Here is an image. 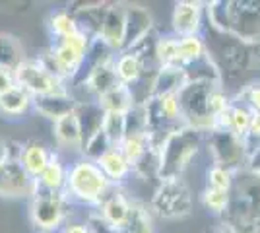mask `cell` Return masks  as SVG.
Wrapping results in <instances>:
<instances>
[{
    "label": "cell",
    "instance_id": "obj_9",
    "mask_svg": "<svg viewBox=\"0 0 260 233\" xmlns=\"http://www.w3.org/2000/svg\"><path fill=\"white\" fill-rule=\"evenodd\" d=\"M204 148L210 154V159L214 165L225 167L229 171H233L235 175L247 169V148L245 140L239 138L237 134L231 130H221V128H212L206 132V142Z\"/></svg>",
    "mask_w": 260,
    "mask_h": 233
},
{
    "label": "cell",
    "instance_id": "obj_17",
    "mask_svg": "<svg viewBox=\"0 0 260 233\" xmlns=\"http://www.w3.org/2000/svg\"><path fill=\"white\" fill-rule=\"evenodd\" d=\"M155 27L152 12L142 4H126V35H124V49L128 51L140 41L142 37L152 31Z\"/></svg>",
    "mask_w": 260,
    "mask_h": 233
},
{
    "label": "cell",
    "instance_id": "obj_16",
    "mask_svg": "<svg viewBox=\"0 0 260 233\" xmlns=\"http://www.w3.org/2000/svg\"><path fill=\"white\" fill-rule=\"evenodd\" d=\"M107 8L109 2H80V4H72L68 10L74 14L78 29L86 34L89 39H95L99 37Z\"/></svg>",
    "mask_w": 260,
    "mask_h": 233
},
{
    "label": "cell",
    "instance_id": "obj_29",
    "mask_svg": "<svg viewBox=\"0 0 260 233\" xmlns=\"http://www.w3.org/2000/svg\"><path fill=\"white\" fill-rule=\"evenodd\" d=\"M47 29L51 35V41H60L70 35L78 34V23L74 20V14L68 8H58L53 10L47 18Z\"/></svg>",
    "mask_w": 260,
    "mask_h": 233
},
{
    "label": "cell",
    "instance_id": "obj_26",
    "mask_svg": "<svg viewBox=\"0 0 260 233\" xmlns=\"http://www.w3.org/2000/svg\"><path fill=\"white\" fill-rule=\"evenodd\" d=\"M119 55V53H115L107 43H103L99 37L95 39H91V43H89V49H87L86 53V58H84V66H82V72H80V76L74 80H84L87 74H91L95 68L99 66H105V64H113V60H115V56Z\"/></svg>",
    "mask_w": 260,
    "mask_h": 233
},
{
    "label": "cell",
    "instance_id": "obj_41",
    "mask_svg": "<svg viewBox=\"0 0 260 233\" xmlns=\"http://www.w3.org/2000/svg\"><path fill=\"white\" fill-rule=\"evenodd\" d=\"M247 171L254 173V175H260V144L258 148L249 155V161H247Z\"/></svg>",
    "mask_w": 260,
    "mask_h": 233
},
{
    "label": "cell",
    "instance_id": "obj_23",
    "mask_svg": "<svg viewBox=\"0 0 260 233\" xmlns=\"http://www.w3.org/2000/svg\"><path fill=\"white\" fill-rule=\"evenodd\" d=\"M66 179H68V161L62 159V154L58 150H53V157L49 165L37 179L39 189L51 190V192H64Z\"/></svg>",
    "mask_w": 260,
    "mask_h": 233
},
{
    "label": "cell",
    "instance_id": "obj_28",
    "mask_svg": "<svg viewBox=\"0 0 260 233\" xmlns=\"http://www.w3.org/2000/svg\"><path fill=\"white\" fill-rule=\"evenodd\" d=\"M113 68L117 72L119 82L124 84V86H134L140 80L142 74H144V70H146L144 64L140 62V58L136 55H132L130 51H122V53L115 56Z\"/></svg>",
    "mask_w": 260,
    "mask_h": 233
},
{
    "label": "cell",
    "instance_id": "obj_24",
    "mask_svg": "<svg viewBox=\"0 0 260 233\" xmlns=\"http://www.w3.org/2000/svg\"><path fill=\"white\" fill-rule=\"evenodd\" d=\"M33 109V97L20 86L0 95V115L6 119H18Z\"/></svg>",
    "mask_w": 260,
    "mask_h": 233
},
{
    "label": "cell",
    "instance_id": "obj_15",
    "mask_svg": "<svg viewBox=\"0 0 260 233\" xmlns=\"http://www.w3.org/2000/svg\"><path fill=\"white\" fill-rule=\"evenodd\" d=\"M126 35V4L124 2H109L107 14L99 31V39L107 43L115 53H122Z\"/></svg>",
    "mask_w": 260,
    "mask_h": 233
},
{
    "label": "cell",
    "instance_id": "obj_39",
    "mask_svg": "<svg viewBox=\"0 0 260 233\" xmlns=\"http://www.w3.org/2000/svg\"><path fill=\"white\" fill-rule=\"evenodd\" d=\"M146 132V107L136 105L132 111L126 113V136Z\"/></svg>",
    "mask_w": 260,
    "mask_h": 233
},
{
    "label": "cell",
    "instance_id": "obj_19",
    "mask_svg": "<svg viewBox=\"0 0 260 233\" xmlns=\"http://www.w3.org/2000/svg\"><path fill=\"white\" fill-rule=\"evenodd\" d=\"M233 194L247 204L252 218L256 220V227L260 233V175H254L250 171H241L235 175V185H233Z\"/></svg>",
    "mask_w": 260,
    "mask_h": 233
},
{
    "label": "cell",
    "instance_id": "obj_2",
    "mask_svg": "<svg viewBox=\"0 0 260 233\" xmlns=\"http://www.w3.org/2000/svg\"><path fill=\"white\" fill-rule=\"evenodd\" d=\"M206 4V22L223 34L260 45V0H214Z\"/></svg>",
    "mask_w": 260,
    "mask_h": 233
},
{
    "label": "cell",
    "instance_id": "obj_37",
    "mask_svg": "<svg viewBox=\"0 0 260 233\" xmlns=\"http://www.w3.org/2000/svg\"><path fill=\"white\" fill-rule=\"evenodd\" d=\"M109 148H113V144H111V140L107 138V134L103 132V128H101L95 136H91L86 144H84L82 154L80 155L86 157V159H89V161H95V163H98L99 157L105 154Z\"/></svg>",
    "mask_w": 260,
    "mask_h": 233
},
{
    "label": "cell",
    "instance_id": "obj_44",
    "mask_svg": "<svg viewBox=\"0 0 260 233\" xmlns=\"http://www.w3.org/2000/svg\"><path fill=\"white\" fill-rule=\"evenodd\" d=\"M206 233H231V231H228L225 227H219V229H214V231H206Z\"/></svg>",
    "mask_w": 260,
    "mask_h": 233
},
{
    "label": "cell",
    "instance_id": "obj_10",
    "mask_svg": "<svg viewBox=\"0 0 260 233\" xmlns=\"http://www.w3.org/2000/svg\"><path fill=\"white\" fill-rule=\"evenodd\" d=\"M14 78H16V86L25 89L31 97L47 95V93H54V91H62V89L70 88L68 84L60 82L49 68L45 66L39 56H35V58L27 56L22 64L14 70Z\"/></svg>",
    "mask_w": 260,
    "mask_h": 233
},
{
    "label": "cell",
    "instance_id": "obj_13",
    "mask_svg": "<svg viewBox=\"0 0 260 233\" xmlns=\"http://www.w3.org/2000/svg\"><path fill=\"white\" fill-rule=\"evenodd\" d=\"M206 25V4L196 0L175 2L171 14V29L177 37L202 35Z\"/></svg>",
    "mask_w": 260,
    "mask_h": 233
},
{
    "label": "cell",
    "instance_id": "obj_7",
    "mask_svg": "<svg viewBox=\"0 0 260 233\" xmlns=\"http://www.w3.org/2000/svg\"><path fill=\"white\" fill-rule=\"evenodd\" d=\"M29 222L37 233H60L70 223V206L64 192H51L37 187V192L27 200Z\"/></svg>",
    "mask_w": 260,
    "mask_h": 233
},
{
    "label": "cell",
    "instance_id": "obj_11",
    "mask_svg": "<svg viewBox=\"0 0 260 233\" xmlns=\"http://www.w3.org/2000/svg\"><path fill=\"white\" fill-rule=\"evenodd\" d=\"M134 202L136 198L128 194L124 187H111L107 194L99 200V204L93 208L101 216L103 222H107L115 229H122L128 223L132 210H134Z\"/></svg>",
    "mask_w": 260,
    "mask_h": 233
},
{
    "label": "cell",
    "instance_id": "obj_4",
    "mask_svg": "<svg viewBox=\"0 0 260 233\" xmlns=\"http://www.w3.org/2000/svg\"><path fill=\"white\" fill-rule=\"evenodd\" d=\"M111 187L113 185L109 183V179L95 161H89L86 157L78 155L76 159L68 163L64 194L72 204L95 208Z\"/></svg>",
    "mask_w": 260,
    "mask_h": 233
},
{
    "label": "cell",
    "instance_id": "obj_27",
    "mask_svg": "<svg viewBox=\"0 0 260 233\" xmlns=\"http://www.w3.org/2000/svg\"><path fill=\"white\" fill-rule=\"evenodd\" d=\"M99 105L103 107L105 113H119V115H126L136 107V99L130 86L120 84L115 89H111L109 93H105L103 97H99Z\"/></svg>",
    "mask_w": 260,
    "mask_h": 233
},
{
    "label": "cell",
    "instance_id": "obj_38",
    "mask_svg": "<svg viewBox=\"0 0 260 233\" xmlns=\"http://www.w3.org/2000/svg\"><path fill=\"white\" fill-rule=\"evenodd\" d=\"M233 97L239 101H243L252 113H260V80L249 84L247 88H243L239 93H235Z\"/></svg>",
    "mask_w": 260,
    "mask_h": 233
},
{
    "label": "cell",
    "instance_id": "obj_6",
    "mask_svg": "<svg viewBox=\"0 0 260 233\" xmlns=\"http://www.w3.org/2000/svg\"><path fill=\"white\" fill-rule=\"evenodd\" d=\"M150 210L153 218L175 222V220H184L194 210V194L190 185L181 179H169V181H159L153 189V194L150 198Z\"/></svg>",
    "mask_w": 260,
    "mask_h": 233
},
{
    "label": "cell",
    "instance_id": "obj_31",
    "mask_svg": "<svg viewBox=\"0 0 260 233\" xmlns=\"http://www.w3.org/2000/svg\"><path fill=\"white\" fill-rule=\"evenodd\" d=\"M206 55V43L202 35L179 37V68H188Z\"/></svg>",
    "mask_w": 260,
    "mask_h": 233
},
{
    "label": "cell",
    "instance_id": "obj_20",
    "mask_svg": "<svg viewBox=\"0 0 260 233\" xmlns=\"http://www.w3.org/2000/svg\"><path fill=\"white\" fill-rule=\"evenodd\" d=\"M98 165L105 173L109 183L115 185V187H122L126 183V179L132 175V165L128 163V159L124 157V154L120 152L119 146L109 148L107 152L99 157Z\"/></svg>",
    "mask_w": 260,
    "mask_h": 233
},
{
    "label": "cell",
    "instance_id": "obj_40",
    "mask_svg": "<svg viewBox=\"0 0 260 233\" xmlns=\"http://www.w3.org/2000/svg\"><path fill=\"white\" fill-rule=\"evenodd\" d=\"M12 88H16V78L12 70H4L0 68V95H4L6 91H10Z\"/></svg>",
    "mask_w": 260,
    "mask_h": 233
},
{
    "label": "cell",
    "instance_id": "obj_42",
    "mask_svg": "<svg viewBox=\"0 0 260 233\" xmlns=\"http://www.w3.org/2000/svg\"><path fill=\"white\" fill-rule=\"evenodd\" d=\"M60 233H93L86 222H70Z\"/></svg>",
    "mask_w": 260,
    "mask_h": 233
},
{
    "label": "cell",
    "instance_id": "obj_30",
    "mask_svg": "<svg viewBox=\"0 0 260 233\" xmlns=\"http://www.w3.org/2000/svg\"><path fill=\"white\" fill-rule=\"evenodd\" d=\"M25 58V49L16 35L0 34V68L14 72Z\"/></svg>",
    "mask_w": 260,
    "mask_h": 233
},
{
    "label": "cell",
    "instance_id": "obj_35",
    "mask_svg": "<svg viewBox=\"0 0 260 233\" xmlns=\"http://www.w3.org/2000/svg\"><path fill=\"white\" fill-rule=\"evenodd\" d=\"M233 185H235V173L233 171H229L225 167L210 163V167L206 169V185L204 187H212V189L231 192Z\"/></svg>",
    "mask_w": 260,
    "mask_h": 233
},
{
    "label": "cell",
    "instance_id": "obj_34",
    "mask_svg": "<svg viewBox=\"0 0 260 233\" xmlns=\"http://www.w3.org/2000/svg\"><path fill=\"white\" fill-rule=\"evenodd\" d=\"M159 66H179V37L171 34H161L155 49Z\"/></svg>",
    "mask_w": 260,
    "mask_h": 233
},
{
    "label": "cell",
    "instance_id": "obj_14",
    "mask_svg": "<svg viewBox=\"0 0 260 233\" xmlns=\"http://www.w3.org/2000/svg\"><path fill=\"white\" fill-rule=\"evenodd\" d=\"M78 99L74 93L68 89L62 91H54V93H47V95H37L33 97V113H37L39 117H43L47 121L56 122L64 119L68 115L76 111Z\"/></svg>",
    "mask_w": 260,
    "mask_h": 233
},
{
    "label": "cell",
    "instance_id": "obj_12",
    "mask_svg": "<svg viewBox=\"0 0 260 233\" xmlns=\"http://www.w3.org/2000/svg\"><path fill=\"white\" fill-rule=\"evenodd\" d=\"M37 181L23 169L18 159L0 165V196L2 198H31L37 192Z\"/></svg>",
    "mask_w": 260,
    "mask_h": 233
},
{
    "label": "cell",
    "instance_id": "obj_8",
    "mask_svg": "<svg viewBox=\"0 0 260 233\" xmlns=\"http://www.w3.org/2000/svg\"><path fill=\"white\" fill-rule=\"evenodd\" d=\"M217 86L221 84L200 80V82H188L179 91L181 113L186 126L198 128L202 132H210L214 128V119L210 115V95Z\"/></svg>",
    "mask_w": 260,
    "mask_h": 233
},
{
    "label": "cell",
    "instance_id": "obj_25",
    "mask_svg": "<svg viewBox=\"0 0 260 233\" xmlns=\"http://www.w3.org/2000/svg\"><path fill=\"white\" fill-rule=\"evenodd\" d=\"M186 84H188V76H186L184 68L161 66L157 70V76H155V82H153V95L179 93Z\"/></svg>",
    "mask_w": 260,
    "mask_h": 233
},
{
    "label": "cell",
    "instance_id": "obj_1",
    "mask_svg": "<svg viewBox=\"0 0 260 233\" xmlns=\"http://www.w3.org/2000/svg\"><path fill=\"white\" fill-rule=\"evenodd\" d=\"M202 37L208 56L221 76V86L231 95L260 80V45L247 43L235 35L223 34L208 22Z\"/></svg>",
    "mask_w": 260,
    "mask_h": 233
},
{
    "label": "cell",
    "instance_id": "obj_18",
    "mask_svg": "<svg viewBox=\"0 0 260 233\" xmlns=\"http://www.w3.org/2000/svg\"><path fill=\"white\" fill-rule=\"evenodd\" d=\"M53 138L56 142V150L62 152H70V154H82L84 148V136H82V128L78 117L72 113L60 121L53 122Z\"/></svg>",
    "mask_w": 260,
    "mask_h": 233
},
{
    "label": "cell",
    "instance_id": "obj_22",
    "mask_svg": "<svg viewBox=\"0 0 260 233\" xmlns=\"http://www.w3.org/2000/svg\"><path fill=\"white\" fill-rule=\"evenodd\" d=\"M74 115L78 117L80 128H82V136H84V144H86L91 136H95L103 128L107 113L103 111L99 101H82V103H78Z\"/></svg>",
    "mask_w": 260,
    "mask_h": 233
},
{
    "label": "cell",
    "instance_id": "obj_5",
    "mask_svg": "<svg viewBox=\"0 0 260 233\" xmlns=\"http://www.w3.org/2000/svg\"><path fill=\"white\" fill-rule=\"evenodd\" d=\"M89 43L91 39L86 34L78 31L60 41H51L49 49L43 55H39V58L60 82L72 84L82 72Z\"/></svg>",
    "mask_w": 260,
    "mask_h": 233
},
{
    "label": "cell",
    "instance_id": "obj_3",
    "mask_svg": "<svg viewBox=\"0 0 260 233\" xmlns=\"http://www.w3.org/2000/svg\"><path fill=\"white\" fill-rule=\"evenodd\" d=\"M206 142V132L192 128V126H181L173 134L167 136V140L159 148V181L169 179H181L184 171L200 154Z\"/></svg>",
    "mask_w": 260,
    "mask_h": 233
},
{
    "label": "cell",
    "instance_id": "obj_43",
    "mask_svg": "<svg viewBox=\"0 0 260 233\" xmlns=\"http://www.w3.org/2000/svg\"><path fill=\"white\" fill-rule=\"evenodd\" d=\"M6 161H10V146H8V140L0 136V165H4Z\"/></svg>",
    "mask_w": 260,
    "mask_h": 233
},
{
    "label": "cell",
    "instance_id": "obj_32",
    "mask_svg": "<svg viewBox=\"0 0 260 233\" xmlns=\"http://www.w3.org/2000/svg\"><path fill=\"white\" fill-rule=\"evenodd\" d=\"M119 148L120 152L124 154V157L128 159L130 165L134 167L144 155L152 150L153 146L150 142V138H148V134L144 132V134H130V136H126Z\"/></svg>",
    "mask_w": 260,
    "mask_h": 233
},
{
    "label": "cell",
    "instance_id": "obj_33",
    "mask_svg": "<svg viewBox=\"0 0 260 233\" xmlns=\"http://www.w3.org/2000/svg\"><path fill=\"white\" fill-rule=\"evenodd\" d=\"M200 202H202V206L206 208L208 214L221 218L223 212L228 210L229 202H231V192L212 189V187H204L202 192H200Z\"/></svg>",
    "mask_w": 260,
    "mask_h": 233
},
{
    "label": "cell",
    "instance_id": "obj_21",
    "mask_svg": "<svg viewBox=\"0 0 260 233\" xmlns=\"http://www.w3.org/2000/svg\"><path fill=\"white\" fill-rule=\"evenodd\" d=\"M51 157H53V150L47 144L39 142V140H27V142H23L22 154H20L18 161L37 181V179L41 177V173L47 169Z\"/></svg>",
    "mask_w": 260,
    "mask_h": 233
},
{
    "label": "cell",
    "instance_id": "obj_36",
    "mask_svg": "<svg viewBox=\"0 0 260 233\" xmlns=\"http://www.w3.org/2000/svg\"><path fill=\"white\" fill-rule=\"evenodd\" d=\"M103 132L107 134L113 146H120L126 138V115L119 113H107L103 122Z\"/></svg>",
    "mask_w": 260,
    "mask_h": 233
}]
</instances>
